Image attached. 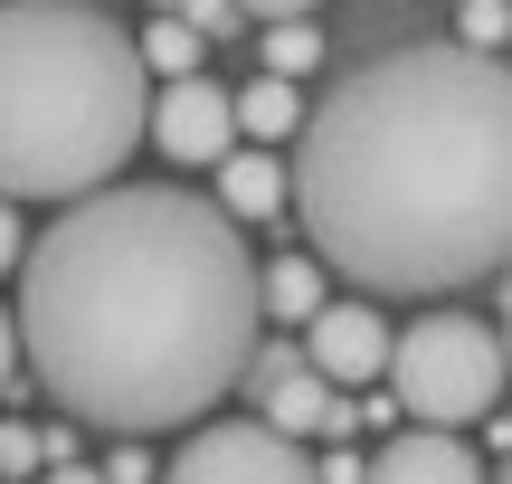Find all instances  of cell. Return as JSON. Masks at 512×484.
I'll return each mask as SVG.
<instances>
[{
  "mask_svg": "<svg viewBox=\"0 0 512 484\" xmlns=\"http://www.w3.org/2000/svg\"><path fill=\"white\" fill-rule=\"evenodd\" d=\"M370 475L380 484H475L484 456L465 447V428H437V418H418V428H399L380 456H370Z\"/></svg>",
  "mask_w": 512,
  "mask_h": 484,
  "instance_id": "cell-8",
  "label": "cell"
},
{
  "mask_svg": "<svg viewBox=\"0 0 512 484\" xmlns=\"http://www.w3.org/2000/svg\"><path fill=\"white\" fill-rule=\"evenodd\" d=\"M266 342V266L238 209L162 181L76 190L19 266V352L67 418L152 437L209 418Z\"/></svg>",
  "mask_w": 512,
  "mask_h": 484,
  "instance_id": "cell-1",
  "label": "cell"
},
{
  "mask_svg": "<svg viewBox=\"0 0 512 484\" xmlns=\"http://www.w3.org/2000/svg\"><path fill=\"white\" fill-rule=\"evenodd\" d=\"M200 48H209V38L190 29L181 10H152V29H143V67L152 76H190V67H200Z\"/></svg>",
  "mask_w": 512,
  "mask_h": 484,
  "instance_id": "cell-13",
  "label": "cell"
},
{
  "mask_svg": "<svg viewBox=\"0 0 512 484\" xmlns=\"http://www.w3.org/2000/svg\"><path fill=\"white\" fill-rule=\"evenodd\" d=\"M465 10V38H475V48H503L512 38V0H456Z\"/></svg>",
  "mask_w": 512,
  "mask_h": 484,
  "instance_id": "cell-15",
  "label": "cell"
},
{
  "mask_svg": "<svg viewBox=\"0 0 512 484\" xmlns=\"http://www.w3.org/2000/svg\"><path fill=\"white\" fill-rule=\"evenodd\" d=\"M294 219L361 295H456L512 257V57L418 38L313 105Z\"/></svg>",
  "mask_w": 512,
  "mask_h": 484,
  "instance_id": "cell-2",
  "label": "cell"
},
{
  "mask_svg": "<svg viewBox=\"0 0 512 484\" xmlns=\"http://www.w3.org/2000/svg\"><path fill=\"white\" fill-rule=\"evenodd\" d=\"M171 475L181 484H304L313 456L275 418H209V428L190 418V447L171 456Z\"/></svg>",
  "mask_w": 512,
  "mask_h": 484,
  "instance_id": "cell-5",
  "label": "cell"
},
{
  "mask_svg": "<svg viewBox=\"0 0 512 484\" xmlns=\"http://www.w3.org/2000/svg\"><path fill=\"white\" fill-rule=\"evenodd\" d=\"M219 200L238 209V219H275V209L294 200V171L275 162V152H238V143H228L219 152Z\"/></svg>",
  "mask_w": 512,
  "mask_h": 484,
  "instance_id": "cell-10",
  "label": "cell"
},
{
  "mask_svg": "<svg viewBox=\"0 0 512 484\" xmlns=\"http://www.w3.org/2000/svg\"><path fill=\"white\" fill-rule=\"evenodd\" d=\"M323 257H313V247H294V257H275L266 266V323H313L323 314Z\"/></svg>",
  "mask_w": 512,
  "mask_h": 484,
  "instance_id": "cell-11",
  "label": "cell"
},
{
  "mask_svg": "<svg viewBox=\"0 0 512 484\" xmlns=\"http://www.w3.org/2000/svg\"><path fill=\"white\" fill-rule=\"evenodd\" d=\"M503 475H512V466H503Z\"/></svg>",
  "mask_w": 512,
  "mask_h": 484,
  "instance_id": "cell-25",
  "label": "cell"
},
{
  "mask_svg": "<svg viewBox=\"0 0 512 484\" xmlns=\"http://www.w3.org/2000/svg\"><path fill=\"white\" fill-rule=\"evenodd\" d=\"M304 124V95H294V76H256V86L238 95V133H256V143H285V133Z\"/></svg>",
  "mask_w": 512,
  "mask_h": 484,
  "instance_id": "cell-12",
  "label": "cell"
},
{
  "mask_svg": "<svg viewBox=\"0 0 512 484\" xmlns=\"http://www.w3.org/2000/svg\"><path fill=\"white\" fill-rule=\"evenodd\" d=\"M313 57H323V29L313 19H266V67L275 76H304Z\"/></svg>",
  "mask_w": 512,
  "mask_h": 484,
  "instance_id": "cell-14",
  "label": "cell"
},
{
  "mask_svg": "<svg viewBox=\"0 0 512 484\" xmlns=\"http://www.w3.org/2000/svg\"><path fill=\"white\" fill-rule=\"evenodd\" d=\"M503 57H512V38H503Z\"/></svg>",
  "mask_w": 512,
  "mask_h": 484,
  "instance_id": "cell-24",
  "label": "cell"
},
{
  "mask_svg": "<svg viewBox=\"0 0 512 484\" xmlns=\"http://www.w3.org/2000/svg\"><path fill=\"white\" fill-rule=\"evenodd\" d=\"M503 304H512V257H503Z\"/></svg>",
  "mask_w": 512,
  "mask_h": 484,
  "instance_id": "cell-21",
  "label": "cell"
},
{
  "mask_svg": "<svg viewBox=\"0 0 512 484\" xmlns=\"http://www.w3.org/2000/svg\"><path fill=\"white\" fill-rule=\"evenodd\" d=\"M503 380H512V352H503L494 323H475V314H418L389 342V390H399V409L437 418V428H475L503 399Z\"/></svg>",
  "mask_w": 512,
  "mask_h": 484,
  "instance_id": "cell-4",
  "label": "cell"
},
{
  "mask_svg": "<svg viewBox=\"0 0 512 484\" xmlns=\"http://www.w3.org/2000/svg\"><path fill=\"white\" fill-rule=\"evenodd\" d=\"M143 38L86 0H0V190L76 200L152 143Z\"/></svg>",
  "mask_w": 512,
  "mask_h": 484,
  "instance_id": "cell-3",
  "label": "cell"
},
{
  "mask_svg": "<svg viewBox=\"0 0 512 484\" xmlns=\"http://www.w3.org/2000/svg\"><path fill=\"white\" fill-rule=\"evenodd\" d=\"M247 390H256V409L275 418V428H294V437H342L351 428V409L332 399V371H313V352H256L247 361Z\"/></svg>",
  "mask_w": 512,
  "mask_h": 484,
  "instance_id": "cell-7",
  "label": "cell"
},
{
  "mask_svg": "<svg viewBox=\"0 0 512 484\" xmlns=\"http://www.w3.org/2000/svg\"><path fill=\"white\" fill-rule=\"evenodd\" d=\"M503 352H512V323H503Z\"/></svg>",
  "mask_w": 512,
  "mask_h": 484,
  "instance_id": "cell-23",
  "label": "cell"
},
{
  "mask_svg": "<svg viewBox=\"0 0 512 484\" xmlns=\"http://www.w3.org/2000/svg\"><path fill=\"white\" fill-rule=\"evenodd\" d=\"M238 10H256V19H313L323 0H238Z\"/></svg>",
  "mask_w": 512,
  "mask_h": 484,
  "instance_id": "cell-19",
  "label": "cell"
},
{
  "mask_svg": "<svg viewBox=\"0 0 512 484\" xmlns=\"http://www.w3.org/2000/svg\"><path fill=\"white\" fill-rule=\"evenodd\" d=\"M19 361H29V352H19V323L0 314V390H10V380H19Z\"/></svg>",
  "mask_w": 512,
  "mask_h": 484,
  "instance_id": "cell-18",
  "label": "cell"
},
{
  "mask_svg": "<svg viewBox=\"0 0 512 484\" xmlns=\"http://www.w3.org/2000/svg\"><path fill=\"white\" fill-rule=\"evenodd\" d=\"M48 466V437H29V428H0V475H38Z\"/></svg>",
  "mask_w": 512,
  "mask_h": 484,
  "instance_id": "cell-16",
  "label": "cell"
},
{
  "mask_svg": "<svg viewBox=\"0 0 512 484\" xmlns=\"http://www.w3.org/2000/svg\"><path fill=\"white\" fill-rule=\"evenodd\" d=\"M152 10H181V0H152Z\"/></svg>",
  "mask_w": 512,
  "mask_h": 484,
  "instance_id": "cell-22",
  "label": "cell"
},
{
  "mask_svg": "<svg viewBox=\"0 0 512 484\" xmlns=\"http://www.w3.org/2000/svg\"><path fill=\"white\" fill-rule=\"evenodd\" d=\"M152 143H162V162L209 171L228 143H238V95L209 86V76H171L162 105H152Z\"/></svg>",
  "mask_w": 512,
  "mask_h": 484,
  "instance_id": "cell-6",
  "label": "cell"
},
{
  "mask_svg": "<svg viewBox=\"0 0 512 484\" xmlns=\"http://www.w3.org/2000/svg\"><path fill=\"white\" fill-rule=\"evenodd\" d=\"M10 257H19V200L0 190V266H10Z\"/></svg>",
  "mask_w": 512,
  "mask_h": 484,
  "instance_id": "cell-20",
  "label": "cell"
},
{
  "mask_svg": "<svg viewBox=\"0 0 512 484\" xmlns=\"http://www.w3.org/2000/svg\"><path fill=\"white\" fill-rule=\"evenodd\" d=\"M304 352H313V371H332V380H380L389 371V323L370 314V304H323V314L304 323Z\"/></svg>",
  "mask_w": 512,
  "mask_h": 484,
  "instance_id": "cell-9",
  "label": "cell"
},
{
  "mask_svg": "<svg viewBox=\"0 0 512 484\" xmlns=\"http://www.w3.org/2000/svg\"><path fill=\"white\" fill-rule=\"evenodd\" d=\"M181 19L200 38H228V29H238V0H181Z\"/></svg>",
  "mask_w": 512,
  "mask_h": 484,
  "instance_id": "cell-17",
  "label": "cell"
}]
</instances>
